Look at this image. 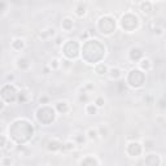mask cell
Listing matches in <instances>:
<instances>
[{
    "mask_svg": "<svg viewBox=\"0 0 166 166\" xmlns=\"http://www.w3.org/2000/svg\"><path fill=\"white\" fill-rule=\"evenodd\" d=\"M139 65H140V67L143 70H145V71H151L152 70V67H153V63L148 59V57H143L140 60V63H139Z\"/></svg>",
    "mask_w": 166,
    "mask_h": 166,
    "instance_id": "obj_11",
    "label": "cell"
},
{
    "mask_svg": "<svg viewBox=\"0 0 166 166\" xmlns=\"http://www.w3.org/2000/svg\"><path fill=\"white\" fill-rule=\"evenodd\" d=\"M86 135H87V139L91 141H96L97 139H100L99 130H97V127H94V126H91L86 130Z\"/></svg>",
    "mask_w": 166,
    "mask_h": 166,
    "instance_id": "obj_2",
    "label": "cell"
},
{
    "mask_svg": "<svg viewBox=\"0 0 166 166\" xmlns=\"http://www.w3.org/2000/svg\"><path fill=\"white\" fill-rule=\"evenodd\" d=\"M16 61H17V67H18V69H21V70H26V69H29L30 64H29L27 59H25V57H20V59H17Z\"/></svg>",
    "mask_w": 166,
    "mask_h": 166,
    "instance_id": "obj_16",
    "label": "cell"
},
{
    "mask_svg": "<svg viewBox=\"0 0 166 166\" xmlns=\"http://www.w3.org/2000/svg\"><path fill=\"white\" fill-rule=\"evenodd\" d=\"M143 147L145 148V151H151L153 147H155V140L153 139H144V141H143Z\"/></svg>",
    "mask_w": 166,
    "mask_h": 166,
    "instance_id": "obj_22",
    "label": "cell"
},
{
    "mask_svg": "<svg viewBox=\"0 0 166 166\" xmlns=\"http://www.w3.org/2000/svg\"><path fill=\"white\" fill-rule=\"evenodd\" d=\"M95 73L97 75H100V77H103V75H105V74H108V70H109V67H108V65L107 64H104V63H100V64H97L96 66H95Z\"/></svg>",
    "mask_w": 166,
    "mask_h": 166,
    "instance_id": "obj_9",
    "label": "cell"
},
{
    "mask_svg": "<svg viewBox=\"0 0 166 166\" xmlns=\"http://www.w3.org/2000/svg\"><path fill=\"white\" fill-rule=\"evenodd\" d=\"M14 162H13V160H12L10 157H8V156H3V158L0 160V165L2 166H8V165H13Z\"/></svg>",
    "mask_w": 166,
    "mask_h": 166,
    "instance_id": "obj_24",
    "label": "cell"
},
{
    "mask_svg": "<svg viewBox=\"0 0 166 166\" xmlns=\"http://www.w3.org/2000/svg\"><path fill=\"white\" fill-rule=\"evenodd\" d=\"M130 57H131V60H135V61L141 60L143 59V51H141L140 48L134 47V48L130 50Z\"/></svg>",
    "mask_w": 166,
    "mask_h": 166,
    "instance_id": "obj_12",
    "label": "cell"
},
{
    "mask_svg": "<svg viewBox=\"0 0 166 166\" xmlns=\"http://www.w3.org/2000/svg\"><path fill=\"white\" fill-rule=\"evenodd\" d=\"M122 70L119 69V67H117V66H114V67H109V70H108V77L112 79V81H118V79H121L122 78Z\"/></svg>",
    "mask_w": 166,
    "mask_h": 166,
    "instance_id": "obj_3",
    "label": "cell"
},
{
    "mask_svg": "<svg viewBox=\"0 0 166 166\" xmlns=\"http://www.w3.org/2000/svg\"><path fill=\"white\" fill-rule=\"evenodd\" d=\"M97 130H99L100 138H103V139H107V138H109V135H110V128L108 127V125H104V123H101L100 126H97Z\"/></svg>",
    "mask_w": 166,
    "mask_h": 166,
    "instance_id": "obj_13",
    "label": "cell"
},
{
    "mask_svg": "<svg viewBox=\"0 0 166 166\" xmlns=\"http://www.w3.org/2000/svg\"><path fill=\"white\" fill-rule=\"evenodd\" d=\"M39 103L43 104V105H44V104H48V103H50V97H48V96H40L39 97Z\"/></svg>",
    "mask_w": 166,
    "mask_h": 166,
    "instance_id": "obj_25",
    "label": "cell"
},
{
    "mask_svg": "<svg viewBox=\"0 0 166 166\" xmlns=\"http://www.w3.org/2000/svg\"><path fill=\"white\" fill-rule=\"evenodd\" d=\"M140 10H141V13H143V14L149 16L152 13V10H153L152 3L149 2V0H144V2H141L140 3Z\"/></svg>",
    "mask_w": 166,
    "mask_h": 166,
    "instance_id": "obj_5",
    "label": "cell"
},
{
    "mask_svg": "<svg viewBox=\"0 0 166 166\" xmlns=\"http://www.w3.org/2000/svg\"><path fill=\"white\" fill-rule=\"evenodd\" d=\"M79 165H100V160H97L96 157H94L92 155H88L87 157H84L82 160H79L78 161Z\"/></svg>",
    "mask_w": 166,
    "mask_h": 166,
    "instance_id": "obj_4",
    "label": "cell"
},
{
    "mask_svg": "<svg viewBox=\"0 0 166 166\" xmlns=\"http://www.w3.org/2000/svg\"><path fill=\"white\" fill-rule=\"evenodd\" d=\"M74 13L78 16V17H84L86 14H87V5H86L84 3H79L77 7H75V10Z\"/></svg>",
    "mask_w": 166,
    "mask_h": 166,
    "instance_id": "obj_10",
    "label": "cell"
},
{
    "mask_svg": "<svg viewBox=\"0 0 166 166\" xmlns=\"http://www.w3.org/2000/svg\"><path fill=\"white\" fill-rule=\"evenodd\" d=\"M50 67L53 70V71H56L59 69H61V60L57 59V57H53L51 60V64H50Z\"/></svg>",
    "mask_w": 166,
    "mask_h": 166,
    "instance_id": "obj_18",
    "label": "cell"
},
{
    "mask_svg": "<svg viewBox=\"0 0 166 166\" xmlns=\"http://www.w3.org/2000/svg\"><path fill=\"white\" fill-rule=\"evenodd\" d=\"M46 148L48 149V152L57 153V152H60V151L64 149V143H63V141H60L59 139L53 138V139H50V140L47 141Z\"/></svg>",
    "mask_w": 166,
    "mask_h": 166,
    "instance_id": "obj_1",
    "label": "cell"
},
{
    "mask_svg": "<svg viewBox=\"0 0 166 166\" xmlns=\"http://www.w3.org/2000/svg\"><path fill=\"white\" fill-rule=\"evenodd\" d=\"M97 108L95 104H86V107H84V110H86V113L90 114V115H95L97 114Z\"/></svg>",
    "mask_w": 166,
    "mask_h": 166,
    "instance_id": "obj_17",
    "label": "cell"
},
{
    "mask_svg": "<svg viewBox=\"0 0 166 166\" xmlns=\"http://www.w3.org/2000/svg\"><path fill=\"white\" fill-rule=\"evenodd\" d=\"M23 47H25V40L23 39L17 38L12 42V48H13L14 51H21V50H23Z\"/></svg>",
    "mask_w": 166,
    "mask_h": 166,
    "instance_id": "obj_15",
    "label": "cell"
},
{
    "mask_svg": "<svg viewBox=\"0 0 166 166\" xmlns=\"http://www.w3.org/2000/svg\"><path fill=\"white\" fill-rule=\"evenodd\" d=\"M77 147H78V144L73 139H70V140H66L64 143V149L63 151H65V152H74L77 149Z\"/></svg>",
    "mask_w": 166,
    "mask_h": 166,
    "instance_id": "obj_14",
    "label": "cell"
},
{
    "mask_svg": "<svg viewBox=\"0 0 166 166\" xmlns=\"http://www.w3.org/2000/svg\"><path fill=\"white\" fill-rule=\"evenodd\" d=\"M71 66H73V63H71V61L65 60V59L61 60V69H63V70H65V71H66V70H69Z\"/></svg>",
    "mask_w": 166,
    "mask_h": 166,
    "instance_id": "obj_23",
    "label": "cell"
},
{
    "mask_svg": "<svg viewBox=\"0 0 166 166\" xmlns=\"http://www.w3.org/2000/svg\"><path fill=\"white\" fill-rule=\"evenodd\" d=\"M94 104H95L97 108H104V105H105V99H104V96H101V95L96 96Z\"/></svg>",
    "mask_w": 166,
    "mask_h": 166,
    "instance_id": "obj_21",
    "label": "cell"
},
{
    "mask_svg": "<svg viewBox=\"0 0 166 166\" xmlns=\"http://www.w3.org/2000/svg\"><path fill=\"white\" fill-rule=\"evenodd\" d=\"M135 3H141V0H134Z\"/></svg>",
    "mask_w": 166,
    "mask_h": 166,
    "instance_id": "obj_27",
    "label": "cell"
},
{
    "mask_svg": "<svg viewBox=\"0 0 166 166\" xmlns=\"http://www.w3.org/2000/svg\"><path fill=\"white\" fill-rule=\"evenodd\" d=\"M73 140H74L78 145H81V144H84L86 140H88V139H87V135H86V132L77 131L74 135H73Z\"/></svg>",
    "mask_w": 166,
    "mask_h": 166,
    "instance_id": "obj_8",
    "label": "cell"
},
{
    "mask_svg": "<svg viewBox=\"0 0 166 166\" xmlns=\"http://www.w3.org/2000/svg\"><path fill=\"white\" fill-rule=\"evenodd\" d=\"M95 90V84L92 82H87L83 84V87L81 88V92H86V94H90V92H92Z\"/></svg>",
    "mask_w": 166,
    "mask_h": 166,
    "instance_id": "obj_19",
    "label": "cell"
},
{
    "mask_svg": "<svg viewBox=\"0 0 166 166\" xmlns=\"http://www.w3.org/2000/svg\"><path fill=\"white\" fill-rule=\"evenodd\" d=\"M56 109L59 110L60 113H63V114H66V113H69L70 112V104L63 100V101H57L56 103Z\"/></svg>",
    "mask_w": 166,
    "mask_h": 166,
    "instance_id": "obj_7",
    "label": "cell"
},
{
    "mask_svg": "<svg viewBox=\"0 0 166 166\" xmlns=\"http://www.w3.org/2000/svg\"><path fill=\"white\" fill-rule=\"evenodd\" d=\"M27 97H29V91L27 90H21L20 94H18V101L25 103V101H27Z\"/></svg>",
    "mask_w": 166,
    "mask_h": 166,
    "instance_id": "obj_20",
    "label": "cell"
},
{
    "mask_svg": "<svg viewBox=\"0 0 166 166\" xmlns=\"http://www.w3.org/2000/svg\"><path fill=\"white\" fill-rule=\"evenodd\" d=\"M61 26H63V30L65 33H70L73 30V26H74V20L70 17H65L63 20V23H61Z\"/></svg>",
    "mask_w": 166,
    "mask_h": 166,
    "instance_id": "obj_6",
    "label": "cell"
},
{
    "mask_svg": "<svg viewBox=\"0 0 166 166\" xmlns=\"http://www.w3.org/2000/svg\"><path fill=\"white\" fill-rule=\"evenodd\" d=\"M7 79H8V81H10V82H12V81H13V79H14V77L10 74V75H8V77H7Z\"/></svg>",
    "mask_w": 166,
    "mask_h": 166,
    "instance_id": "obj_26",
    "label": "cell"
}]
</instances>
